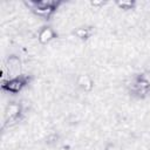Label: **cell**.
<instances>
[{
    "label": "cell",
    "mask_w": 150,
    "mask_h": 150,
    "mask_svg": "<svg viewBox=\"0 0 150 150\" xmlns=\"http://www.w3.org/2000/svg\"><path fill=\"white\" fill-rule=\"evenodd\" d=\"M5 70L7 71V74L11 76V79H15L20 76V70H21V62L19 60V57H16L15 55H11L7 61H6V66L4 67Z\"/></svg>",
    "instance_id": "1"
},
{
    "label": "cell",
    "mask_w": 150,
    "mask_h": 150,
    "mask_svg": "<svg viewBox=\"0 0 150 150\" xmlns=\"http://www.w3.org/2000/svg\"><path fill=\"white\" fill-rule=\"evenodd\" d=\"M25 84H26L25 80L19 76V77L8 79L7 81H5V82L2 83V88H4L5 90L9 91V93L15 94V93H19V91L25 87Z\"/></svg>",
    "instance_id": "2"
},
{
    "label": "cell",
    "mask_w": 150,
    "mask_h": 150,
    "mask_svg": "<svg viewBox=\"0 0 150 150\" xmlns=\"http://www.w3.org/2000/svg\"><path fill=\"white\" fill-rule=\"evenodd\" d=\"M21 112V107L20 104H16V103H9L6 108V111H5V121L7 123L9 122H14L19 115Z\"/></svg>",
    "instance_id": "3"
},
{
    "label": "cell",
    "mask_w": 150,
    "mask_h": 150,
    "mask_svg": "<svg viewBox=\"0 0 150 150\" xmlns=\"http://www.w3.org/2000/svg\"><path fill=\"white\" fill-rule=\"evenodd\" d=\"M54 39V30L49 27H43L39 34H38V40L40 43L45 45V43H48L49 41H52Z\"/></svg>",
    "instance_id": "4"
},
{
    "label": "cell",
    "mask_w": 150,
    "mask_h": 150,
    "mask_svg": "<svg viewBox=\"0 0 150 150\" xmlns=\"http://www.w3.org/2000/svg\"><path fill=\"white\" fill-rule=\"evenodd\" d=\"M77 84L84 90V91H90L93 89V80L89 75H80L77 79Z\"/></svg>",
    "instance_id": "5"
},
{
    "label": "cell",
    "mask_w": 150,
    "mask_h": 150,
    "mask_svg": "<svg viewBox=\"0 0 150 150\" xmlns=\"http://www.w3.org/2000/svg\"><path fill=\"white\" fill-rule=\"evenodd\" d=\"M74 34H75L79 39L84 40V39H88V38L91 35V29H90L89 27H81V28L75 29Z\"/></svg>",
    "instance_id": "6"
},
{
    "label": "cell",
    "mask_w": 150,
    "mask_h": 150,
    "mask_svg": "<svg viewBox=\"0 0 150 150\" xmlns=\"http://www.w3.org/2000/svg\"><path fill=\"white\" fill-rule=\"evenodd\" d=\"M117 6L122 9H131L135 6L134 1H117Z\"/></svg>",
    "instance_id": "7"
},
{
    "label": "cell",
    "mask_w": 150,
    "mask_h": 150,
    "mask_svg": "<svg viewBox=\"0 0 150 150\" xmlns=\"http://www.w3.org/2000/svg\"><path fill=\"white\" fill-rule=\"evenodd\" d=\"M105 150H120V148L116 146L115 144H109V145L105 148Z\"/></svg>",
    "instance_id": "8"
}]
</instances>
